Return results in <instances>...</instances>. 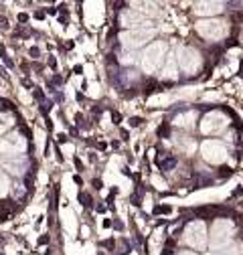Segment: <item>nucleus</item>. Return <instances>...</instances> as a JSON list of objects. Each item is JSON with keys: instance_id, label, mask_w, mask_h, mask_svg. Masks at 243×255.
<instances>
[{"instance_id": "3", "label": "nucleus", "mask_w": 243, "mask_h": 255, "mask_svg": "<svg viewBox=\"0 0 243 255\" xmlns=\"http://www.w3.org/2000/svg\"><path fill=\"white\" fill-rule=\"evenodd\" d=\"M197 33L207 39V41H219L223 37H227V22L225 20H219V18H207V20H199L197 22Z\"/></svg>"}, {"instance_id": "14", "label": "nucleus", "mask_w": 243, "mask_h": 255, "mask_svg": "<svg viewBox=\"0 0 243 255\" xmlns=\"http://www.w3.org/2000/svg\"><path fill=\"white\" fill-rule=\"evenodd\" d=\"M172 98L168 93H158V95H152V98L148 100V106L150 108H164V106H170Z\"/></svg>"}, {"instance_id": "13", "label": "nucleus", "mask_w": 243, "mask_h": 255, "mask_svg": "<svg viewBox=\"0 0 243 255\" xmlns=\"http://www.w3.org/2000/svg\"><path fill=\"white\" fill-rule=\"evenodd\" d=\"M61 219H63V227H65L69 233H75V231H77V219H75V215H73L69 209L61 211Z\"/></svg>"}, {"instance_id": "19", "label": "nucleus", "mask_w": 243, "mask_h": 255, "mask_svg": "<svg viewBox=\"0 0 243 255\" xmlns=\"http://www.w3.org/2000/svg\"><path fill=\"white\" fill-rule=\"evenodd\" d=\"M176 255H195V253H191V251H182V253H176Z\"/></svg>"}, {"instance_id": "6", "label": "nucleus", "mask_w": 243, "mask_h": 255, "mask_svg": "<svg viewBox=\"0 0 243 255\" xmlns=\"http://www.w3.org/2000/svg\"><path fill=\"white\" fill-rule=\"evenodd\" d=\"M207 241H209V235H207V227L203 221H193L187 225L185 229V243L193 249H205L207 247Z\"/></svg>"}, {"instance_id": "17", "label": "nucleus", "mask_w": 243, "mask_h": 255, "mask_svg": "<svg viewBox=\"0 0 243 255\" xmlns=\"http://www.w3.org/2000/svg\"><path fill=\"white\" fill-rule=\"evenodd\" d=\"M162 77H164V79H176V77H178V73H176V59H172V57L168 59Z\"/></svg>"}, {"instance_id": "8", "label": "nucleus", "mask_w": 243, "mask_h": 255, "mask_svg": "<svg viewBox=\"0 0 243 255\" xmlns=\"http://www.w3.org/2000/svg\"><path fill=\"white\" fill-rule=\"evenodd\" d=\"M152 35H154V30H152L150 26H140V28L126 30V33L120 37V41L126 49H138L144 43H148L152 39Z\"/></svg>"}, {"instance_id": "10", "label": "nucleus", "mask_w": 243, "mask_h": 255, "mask_svg": "<svg viewBox=\"0 0 243 255\" xmlns=\"http://www.w3.org/2000/svg\"><path fill=\"white\" fill-rule=\"evenodd\" d=\"M120 20H122V24H124V26H138V24L144 22V14L138 8H128V10L122 12Z\"/></svg>"}, {"instance_id": "7", "label": "nucleus", "mask_w": 243, "mask_h": 255, "mask_svg": "<svg viewBox=\"0 0 243 255\" xmlns=\"http://www.w3.org/2000/svg\"><path fill=\"white\" fill-rule=\"evenodd\" d=\"M201 156L209 164H223L227 160V148L219 140H205L201 144Z\"/></svg>"}, {"instance_id": "4", "label": "nucleus", "mask_w": 243, "mask_h": 255, "mask_svg": "<svg viewBox=\"0 0 243 255\" xmlns=\"http://www.w3.org/2000/svg\"><path fill=\"white\" fill-rule=\"evenodd\" d=\"M201 63H203V59H201V53L197 49H193V47H180L178 49V53H176V65L185 73H189V75L197 73L201 69Z\"/></svg>"}, {"instance_id": "15", "label": "nucleus", "mask_w": 243, "mask_h": 255, "mask_svg": "<svg viewBox=\"0 0 243 255\" xmlns=\"http://www.w3.org/2000/svg\"><path fill=\"white\" fill-rule=\"evenodd\" d=\"M12 124H14L12 114H0V136L6 134L10 128H12Z\"/></svg>"}, {"instance_id": "18", "label": "nucleus", "mask_w": 243, "mask_h": 255, "mask_svg": "<svg viewBox=\"0 0 243 255\" xmlns=\"http://www.w3.org/2000/svg\"><path fill=\"white\" fill-rule=\"evenodd\" d=\"M8 190H10V180H8L6 172L0 170V199L6 197V195H8Z\"/></svg>"}, {"instance_id": "12", "label": "nucleus", "mask_w": 243, "mask_h": 255, "mask_svg": "<svg viewBox=\"0 0 243 255\" xmlns=\"http://www.w3.org/2000/svg\"><path fill=\"white\" fill-rule=\"evenodd\" d=\"M223 10V4L221 2H199L195 12L201 14V16H211V14H219Z\"/></svg>"}, {"instance_id": "16", "label": "nucleus", "mask_w": 243, "mask_h": 255, "mask_svg": "<svg viewBox=\"0 0 243 255\" xmlns=\"http://www.w3.org/2000/svg\"><path fill=\"white\" fill-rule=\"evenodd\" d=\"M197 118V114L195 112H189V114H182V116H178L176 120H174V126H180V128H191L193 126V120Z\"/></svg>"}, {"instance_id": "9", "label": "nucleus", "mask_w": 243, "mask_h": 255, "mask_svg": "<svg viewBox=\"0 0 243 255\" xmlns=\"http://www.w3.org/2000/svg\"><path fill=\"white\" fill-rule=\"evenodd\" d=\"M24 150H26V140L18 132H14V134H10L6 138H0V152L2 154L14 156V154H20Z\"/></svg>"}, {"instance_id": "1", "label": "nucleus", "mask_w": 243, "mask_h": 255, "mask_svg": "<svg viewBox=\"0 0 243 255\" xmlns=\"http://www.w3.org/2000/svg\"><path fill=\"white\" fill-rule=\"evenodd\" d=\"M233 233H235V225L231 219H217L209 233V245L213 249H225L231 243Z\"/></svg>"}, {"instance_id": "11", "label": "nucleus", "mask_w": 243, "mask_h": 255, "mask_svg": "<svg viewBox=\"0 0 243 255\" xmlns=\"http://www.w3.org/2000/svg\"><path fill=\"white\" fill-rule=\"evenodd\" d=\"M2 164H4L12 174H16V176H22V174L26 172V160H24V158H4Z\"/></svg>"}, {"instance_id": "2", "label": "nucleus", "mask_w": 243, "mask_h": 255, "mask_svg": "<svg viewBox=\"0 0 243 255\" xmlns=\"http://www.w3.org/2000/svg\"><path fill=\"white\" fill-rule=\"evenodd\" d=\"M166 51H168V45L164 41H156L152 43L144 53H142V59H140V65L146 73H154L158 71V67L162 65V61L166 57Z\"/></svg>"}, {"instance_id": "5", "label": "nucleus", "mask_w": 243, "mask_h": 255, "mask_svg": "<svg viewBox=\"0 0 243 255\" xmlns=\"http://www.w3.org/2000/svg\"><path fill=\"white\" fill-rule=\"evenodd\" d=\"M229 126V118L223 114V112H209L207 116H203L201 120V132L205 136H215V134H221L225 128Z\"/></svg>"}]
</instances>
